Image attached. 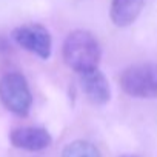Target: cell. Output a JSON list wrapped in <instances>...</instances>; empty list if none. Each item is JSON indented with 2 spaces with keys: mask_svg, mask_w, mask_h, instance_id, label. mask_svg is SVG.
I'll return each instance as SVG.
<instances>
[{
  "mask_svg": "<svg viewBox=\"0 0 157 157\" xmlns=\"http://www.w3.org/2000/svg\"><path fill=\"white\" fill-rule=\"evenodd\" d=\"M100 56V45L90 31L75 29L65 39L63 60L75 72H85L99 68Z\"/></svg>",
  "mask_w": 157,
  "mask_h": 157,
  "instance_id": "1",
  "label": "cell"
},
{
  "mask_svg": "<svg viewBox=\"0 0 157 157\" xmlns=\"http://www.w3.org/2000/svg\"><path fill=\"white\" fill-rule=\"evenodd\" d=\"M119 83L125 94L136 99L157 97V63H136L123 69Z\"/></svg>",
  "mask_w": 157,
  "mask_h": 157,
  "instance_id": "2",
  "label": "cell"
},
{
  "mask_svg": "<svg viewBox=\"0 0 157 157\" xmlns=\"http://www.w3.org/2000/svg\"><path fill=\"white\" fill-rule=\"evenodd\" d=\"M0 102L16 116H28L33 96L26 78L20 72H8L0 78Z\"/></svg>",
  "mask_w": 157,
  "mask_h": 157,
  "instance_id": "3",
  "label": "cell"
},
{
  "mask_svg": "<svg viewBox=\"0 0 157 157\" xmlns=\"http://www.w3.org/2000/svg\"><path fill=\"white\" fill-rule=\"evenodd\" d=\"M13 39L20 48L39 56L43 60L49 59L51 56L52 49L51 34L40 23H28L16 28L13 31Z\"/></svg>",
  "mask_w": 157,
  "mask_h": 157,
  "instance_id": "4",
  "label": "cell"
},
{
  "mask_svg": "<svg viewBox=\"0 0 157 157\" xmlns=\"http://www.w3.org/2000/svg\"><path fill=\"white\" fill-rule=\"evenodd\" d=\"M78 75H80L82 90L90 102H93L94 105H105L109 100L111 90H109L108 78L99 68L78 72Z\"/></svg>",
  "mask_w": 157,
  "mask_h": 157,
  "instance_id": "5",
  "label": "cell"
},
{
  "mask_svg": "<svg viewBox=\"0 0 157 157\" xmlns=\"http://www.w3.org/2000/svg\"><path fill=\"white\" fill-rule=\"evenodd\" d=\"M13 146L25 151H42L48 148L52 142L51 134L39 126H23L16 128L10 134Z\"/></svg>",
  "mask_w": 157,
  "mask_h": 157,
  "instance_id": "6",
  "label": "cell"
},
{
  "mask_svg": "<svg viewBox=\"0 0 157 157\" xmlns=\"http://www.w3.org/2000/svg\"><path fill=\"white\" fill-rule=\"evenodd\" d=\"M145 0H113L111 20L116 26H129L140 16Z\"/></svg>",
  "mask_w": 157,
  "mask_h": 157,
  "instance_id": "7",
  "label": "cell"
},
{
  "mask_svg": "<svg viewBox=\"0 0 157 157\" xmlns=\"http://www.w3.org/2000/svg\"><path fill=\"white\" fill-rule=\"evenodd\" d=\"M62 157H100V152L88 140H75L65 146Z\"/></svg>",
  "mask_w": 157,
  "mask_h": 157,
  "instance_id": "8",
  "label": "cell"
},
{
  "mask_svg": "<svg viewBox=\"0 0 157 157\" xmlns=\"http://www.w3.org/2000/svg\"><path fill=\"white\" fill-rule=\"evenodd\" d=\"M10 51H11V46H10L8 40H6L5 37L0 36V56H5V54H8Z\"/></svg>",
  "mask_w": 157,
  "mask_h": 157,
  "instance_id": "9",
  "label": "cell"
},
{
  "mask_svg": "<svg viewBox=\"0 0 157 157\" xmlns=\"http://www.w3.org/2000/svg\"><path fill=\"white\" fill-rule=\"evenodd\" d=\"M122 157H136V155H122Z\"/></svg>",
  "mask_w": 157,
  "mask_h": 157,
  "instance_id": "10",
  "label": "cell"
}]
</instances>
